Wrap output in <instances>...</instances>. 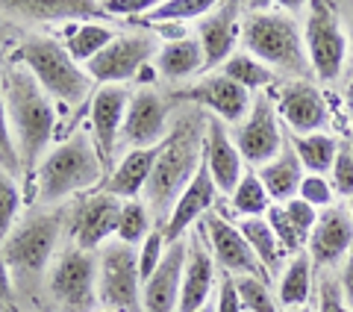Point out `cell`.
<instances>
[{
	"label": "cell",
	"mask_w": 353,
	"mask_h": 312,
	"mask_svg": "<svg viewBox=\"0 0 353 312\" xmlns=\"http://www.w3.org/2000/svg\"><path fill=\"white\" fill-rule=\"evenodd\" d=\"M206 115H183L168 133V139L159 144V156L153 162L145 195H141L153 227L165 230L176 200L201 171L206 150Z\"/></svg>",
	"instance_id": "1"
},
{
	"label": "cell",
	"mask_w": 353,
	"mask_h": 312,
	"mask_svg": "<svg viewBox=\"0 0 353 312\" xmlns=\"http://www.w3.org/2000/svg\"><path fill=\"white\" fill-rule=\"evenodd\" d=\"M0 92H3L9 127H12L21 165H24V174L32 177L39 162L50 150L53 130H57V104L39 86L36 77L18 62L6 65Z\"/></svg>",
	"instance_id": "2"
},
{
	"label": "cell",
	"mask_w": 353,
	"mask_h": 312,
	"mask_svg": "<svg viewBox=\"0 0 353 312\" xmlns=\"http://www.w3.org/2000/svg\"><path fill=\"white\" fill-rule=\"evenodd\" d=\"M241 44L271 71H285L303 80L312 74L306 59L303 27L280 6H256L241 18Z\"/></svg>",
	"instance_id": "3"
},
{
	"label": "cell",
	"mask_w": 353,
	"mask_h": 312,
	"mask_svg": "<svg viewBox=\"0 0 353 312\" xmlns=\"http://www.w3.org/2000/svg\"><path fill=\"white\" fill-rule=\"evenodd\" d=\"M103 168L106 165L94 148L92 133H74L57 148H50L32 174L39 204L50 206L88 188L97 192V186L103 183Z\"/></svg>",
	"instance_id": "4"
},
{
	"label": "cell",
	"mask_w": 353,
	"mask_h": 312,
	"mask_svg": "<svg viewBox=\"0 0 353 312\" xmlns=\"http://www.w3.org/2000/svg\"><path fill=\"white\" fill-rule=\"evenodd\" d=\"M9 62H18L36 77L39 86L53 97V104L80 106L92 92V77L85 74L83 65L71 59L65 44L48 36H32L15 50Z\"/></svg>",
	"instance_id": "5"
},
{
	"label": "cell",
	"mask_w": 353,
	"mask_h": 312,
	"mask_svg": "<svg viewBox=\"0 0 353 312\" xmlns=\"http://www.w3.org/2000/svg\"><path fill=\"white\" fill-rule=\"evenodd\" d=\"M62 227L65 215L59 209H41V213L21 221L9 233V239L0 244V256H3L9 274L27 283L50 271L53 260H57V242L62 236Z\"/></svg>",
	"instance_id": "6"
},
{
	"label": "cell",
	"mask_w": 353,
	"mask_h": 312,
	"mask_svg": "<svg viewBox=\"0 0 353 312\" xmlns=\"http://www.w3.org/2000/svg\"><path fill=\"white\" fill-rule=\"evenodd\" d=\"M309 68L321 83H336L347 65V32L336 3H309L303 21Z\"/></svg>",
	"instance_id": "7"
},
{
	"label": "cell",
	"mask_w": 353,
	"mask_h": 312,
	"mask_svg": "<svg viewBox=\"0 0 353 312\" xmlns=\"http://www.w3.org/2000/svg\"><path fill=\"white\" fill-rule=\"evenodd\" d=\"M97 300L109 312H145L136 248L118 239L101 248L97 253Z\"/></svg>",
	"instance_id": "8"
},
{
	"label": "cell",
	"mask_w": 353,
	"mask_h": 312,
	"mask_svg": "<svg viewBox=\"0 0 353 312\" xmlns=\"http://www.w3.org/2000/svg\"><path fill=\"white\" fill-rule=\"evenodd\" d=\"M48 292L59 312H92L97 300V253L68 248L48 271Z\"/></svg>",
	"instance_id": "9"
},
{
	"label": "cell",
	"mask_w": 353,
	"mask_h": 312,
	"mask_svg": "<svg viewBox=\"0 0 353 312\" xmlns=\"http://www.w3.org/2000/svg\"><path fill=\"white\" fill-rule=\"evenodd\" d=\"M157 53V36H150V32H118L112 44L85 65V74L92 77V83L101 86L132 83L141 77V71H148Z\"/></svg>",
	"instance_id": "10"
},
{
	"label": "cell",
	"mask_w": 353,
	"mask_h": 312,
	"mask_svg": "<svg viewBox=\"0 0 353 312\" xmlns=\"http://www.w3.org/2000/svg\"><path fill=\"white\" fill-rule=\"evenodd\" d=\"M230 136H233V144L239 148L241 159L253 165V168H262V165H268L271 159H277L283 153L285 142L280 130V115L268 92H259L253 97L248 118Z\"/></svg>",
	"instance_id": "11"
},
{
	"label": "cell",
	"mask_w": 353,
	"mask_h": 312,
	"mask_svg": "<svg viewBox=\"0 0 353 312\" xmlns=\"http://www.w3.org/2000/svg\"><path fill=\"white\" fill-rule=\"evenodd\" d=\"M168 100H165L153 86H141L132 92V100L127 106L124 130H121V142L127 150H141V148H159L168 139Z\"/></svg>",
	"instance_id": "12"
},
{
	"label": "cell",
	"mask_w": 353,
	"mask_h": 312,
	"mask_svg": "<svg viewBox=\"0 0 353 312\" xmlns=\"http://www.w3.org/2000/svg\"><path fill=\"white\" fill-rule=\"evenodd\" d=\"M121 206H124V200L106 195V192H94L92 197L80 200V204L71 209V215H68L74 248L88 251V253L103 248V244L109 242V236H115L118 233Z\"/></svg>",
	"instance_id": "13"
},
{
	"label": "cell",
	"mask_w": 353,
	"mask_h": 312,
	"mask_svg": "<svg viewBox=\"0 0 353 312\" xmlns=\"http://www.w3.org/2000/svg\"><path fill=\"white\" fill-rule=\"evenodd\" d=\"M277 115L294 130V136H309V133H324L330 124V106L324 92L309 80H289L277 92Z\"/></svg>",
	"instance_id": "14"
},
{
	"label": "cell",
	"mask_w": 353,
	"mask_h": 312,
	"mask_svg": "<svg viewBox=\"0 0 353 312\" xmlns=\"http://www.w3.org/2000/svg\"><path fill=\"white\" fill-rule=\"evenodd\" d=\"M176 100H192V104L209 109L218 121L236 124V127L248 118L250 106H253V97L248 88L233 83L227 74H206L203 80H197L194 86H189L185 92L176 95Z\"/></svg>",
	"instance_id": "15"
},
{
	"label": "cell",
	"mask_w": 353,
	"mask_h": 312,
	"mask_svg": "<svg viewBox=\"0 0 353 312\" xmlns=\"http://www.w3.org/2000/svg\"><path fill=\"white\" fill-rule=\"evenodd\" d=\"M203 224H206L209 248H212V256L221 269L230 271L233 277H259V280L268 277V271L262 269V262L256 260V253L250 251V244L245 242V236L239 233L236 224H230V221L218 213H209L203 218Z\"/></svg>",
	"instance_id": "16"
},
{
	"label": "cell",
	"mask_w": 353,
	"mask_h": 312,
	"mask_svg": "<svg viewBox=\"0 0 353 312\" xmlns=\"http://www.w3.org/2000/svg\"><path fill=\"white\" fill-rule=\"evenodd\" d=\"M130 88L127 86H101L92 97V139L94 148L101 153L103 165L109 168L115 159V148L121 142V130H124L127 106H130Z\"/></svg>",
	"instance_id": "17"
},
{
	"label": "cell",
	"mask_w": 353,
	"mask_h": 312,
	"mask_svg": "<svg viewBox=\"0 0 353 312\" xmlns=\"http://www.w3.org/2000/svg\"><path fill=\"white\" fill-rule=\"evenodd\" d=\"M306 251L318 269H333L345 262V256L353 251V218L347 206H330L318 213V224L306 242Z\"/></svg>",
	"instance_id": "18"
},
{
	"label": "cell",
	"mask_w": 353,
	"mask_h": 312,
	"mask_svg": "<svg viewBox=\"0 0 353 312\" xmlns=\"http://www.w3.org/2000/svg\"><path fill=\"white\" fill-rule=\"evenodd\" d=\"M241 6L218 3L206 18L197 21V41L203 48V71L218 68L236 53V41L241 39Z\"/></svg>",
	"instance_id": "19"
},
{
	"label": "cell",
	"mask_w": 353,
	"mask_h": 312,
	"mask_svg": "<svg viewBox=\"0 0 353 312\" xmlns=\"http://www.w3.org/2000/svg\"><path fill=\"white\" fill-rule=\"evenodd\" d=\"M206 168L212 174V183L221 197H230L236 192L239 180L245 177V159L233 144V136L224 130V121L209 118L206 121V150H203Z\"/></svg>",
	"instance_id": "20"
},
{
	"label": "cell",
	"mask_w": 353,
	"mask_h": 312,
	"mask_svg": "<svg viewBox=\"0 0 353 312\" xmlns=\"http://www.w3.org/2000/svg\"><path fill=\"white\" fill-rule=\"evenodd\" d=\"M215 286V256L206 251L201 239V230L192 239H185V269H183V286H180V304L176 312H197L209 304Z\"/></svg>",
	"instance_id": "21"
},
{
	"label": "cell",
	"mask_w": 353,
	"mask_h": 312,
	"mask_svg": "<svg viewBox=\"0 0 353 312\" xmlns=\"http://www.w3.org/2000/svg\"><path fill=\"white\" fill-rule=\"evenodd\" d=\"M185 269V239H176L165 248L159 269L141 286V306L145 312H174L180 304V286Z\"/></svg>",
	"instance_id": "22"
},
{
	"label": "cell",
	"mask_w": 353,
	"mask_h": 312,
	"mask_svg": "<svg viewBox=\"0 0 353 312\" xmlns=\"http://www.w3.org/2000/svg\"><path fill=\"white\" fill-rule=\"evenodd\" d=\"M215 195H218V188H215L212 174H209L206 159H203L201 171L194 174V180L189 183V188L180 195V200H176L174 213L168 218V224H165V239H168V244L176 242V239H183L185 230H189L197 218H206L209 213H212Z\"/></svg>",
	"instance_id": "23"
},
{
	"label": "cell",
	"mask_w": 353,
	"mask_h": 312,
	"mask_svg": "<svg viewBox=\"0 0 353 312\" xmlns=\"http://www.w3.org/2000/svg\"><path fill=\"white\" fill-rule=\"evenodd\" d=\"M159 156V148H141V150H127L121 162L112 168V174L97 186V192H106L121 200H139L145 195V186L150 180L153 162Z\"/></svg>",
	"instance_id": "24"
},
{
	"label": "cell",
	"mask_w": 353,
	"mask_h": 312,
	"mask_svg": "<svg viewBox=\"0 0 353 312\" xmlns=\"http://www.w3.org/2000/svg\"><path fill=\"white\" fill-rule=\"evenodd\" d=\"M203 48L201 41L185 36V39H176V41H165L157 59H153V74L162 77L168 83H180V80H189L197 71H203Z\"/></svg>",
	"instance_id": "25"
},
{
	"label": "cell",
	"mask_w": 353,
	"mask_h": 312,
	"mask_svg": "<svg viewBox=\"0 0 353 312\" xmlns=\"http://www.w3.org/2000/svg\"><path fill=\"white\" fill-rule=\"evenodd\" d=\"M256 177L262 180L265 192H268V197L274 200V204H289V200L297 197V192H301V183H303L306 171H303L301 159H297L294 148L285 144L277 159H271L268 165L256 168Z\"/></svg>",
	"instance_id": "26"
},
{
	"label": "cell",
	"mask_w": 353,
	"mask_h": 312,
	"mask_svg": "<svg viewBox=\"0 0 353 312\" xmlns=\"http://www.w3.org/2000/svg\"><path fill=\"white\" fill-rule=\"evenodd\" d=\"M292 148L301 159L303 171L306 174H318V177H327L333 171V162L341 150V144L336 136L330 133H309V136H292Z\"/></svg>",
	"instance_id": "27"
},
{
	"label": "cell",
	"mask_w": 353,
	"mask_h": 312,
	"mask_svg": "<svg viewBox=\"0 0 353 312\" xmlns=\"http://www.w3.org/2000/svg\"><path fill=\"white\" fill-rule=\"evenodd\" d=\"M309 292H312V260H309V253H297L280 274L277 304L285 309H301L306 306Z\"/></svg>",
	"instance_id": "28"
},
{
	"label": "cell",
	"mask_w": 353,
	"mask_h": 312,
	"mask_svg": "<svg viewBox=\"0 0 353 312\" xmlns=\"http://www.w3.org/2000/svg\"><path fill=\"white\" fill-rule=\"evenodd\" d=\"M118 36L115 30H109L106 24H97V21H83V24H77L68 39H65V50L71 53V59L77 65H85L92 62L97 53H103L109 44H112V39Z\"/></svg>",
	"instance_id": "29"
},
{
	"label": "cell",
	"mask_w": 353,
	"mask_h": 312,
	"mask_svg": "<svg viewBox=\"0 0 353 312\" xmlns=\"http://www.w3.org/2000/svg\"><path fill=\"white\" fill-rule=\"evenodd\" d=\"M236 227H239L241 236H245V242L250 244V251L256 253L262 269L265 271H277L280 260H283V248H280V242H277V236H274L268 221L265 218H241Z\"/></svg>",
	"instance_id": "30"
},
{
	"label": "cell",
	"mask_w": 353,
	"mask_h": 312,
	"mask_svg": "<svg viewBox=\"0 0 353 312\" xmlns=\"http://www.w3.org/2000/svg\"><path fill=\"white\" fill-rule=\"evenodd\" d=\"M221 74H227L233 83H239L248 92H262L274 83V74L268 65H262L256 57H250L248 50H236L224 65H221Z\"/></svg>",
	"instance_id": "31"
},
{
	"label": "cell",
	"mask_w": 353,
	"mask_h": 312,
	"mask_svg": "<svg viewBox=\"0 0 353 312\" xmlns=\"http://www.w3.org/2000/svg\"><path fill=\"white\" fill-rule=\"evenodd\" d=\"M215 0H162L145 15L153 27L159 24H185V21H201L212 12Z\"/></svg>",
	"instance_id": "32"
},
{
	"label": "cell",
	"mask_w": 353,
	"mask_h": 312,
	"mask_svg": "<svg viewBox=\"0 0 353 312\" xmlns=\"http://www.w3.org/2000/svg\"><path fill=\"white\" fill-rule=\"evenodd\" d=\"M153 230L157 227H153V218L148 213L145 200H124L121 218H118V233H115L118 242L130 244V248H141Z\"/></svg>",
	"instance_id": "33"
},
{
	"label": "cell",
	"mask_w": 353,
	"mask_h": 312,
	"mask_svg": "<svg viewBox=\"0 0 353 312\" xmlns=\"http://www.w3.org/2000/svg\"><path fill=\"white\" fill-rule=\"evenodd\" d=\"M230 204H233V209L241 218H265V213H268V206H271V197L265 192L256 171H245V177H241L236 186V192L230 195Z\"/></svg>",
	"instance_id": "34"
},
{
	"label": "cell",
	"mask_w": 353,
	"mask_h": 312,
	"mask_svg": "<svg viewBox=\"0 0 353 312\" xmlns=\"http://www.w3.org/2000/svg\"><path fill=\"white\" fill-rule=\"evenodd\" d=\"M18 213H21V186L12 174L0 171V244L18 227L15 224Z\"/></svg>",
	"instance_id": "35"
},
{
	"label": "cell",
	"mask_w": 353,
	"mask_h": 312,
	"mask_svg": "<svg viewBox=\"0 0 353 312\" xmlns=\"http://www.w3.org/2000/svg\"><path fill=\"white\" fill-rule=\"evenodd\" d=\"M233 280L241 306L248 312H277V300H274L265 280H259V277H233Z\"/></svg>",
	"instance_id": "36"
},
{
	"label": "cell",
	"mask_w": 353,
	"mask_h": 312,
	"mask_svg": "<svg viewBox=\"0 0 353 312\" xmlns=\"http://www.w3.org/2000/svg\"><path fill=\"white\" fill-rule=\"evenodd\" d=\"M265 221L271 224V230H274V236H277L283 253H292V256L303 253L306 242L297 236V230L292 227V221H289V215H285L283 204H271V206H268V213H265Z\"/></svg>",
	"instance_id": "37"
},
{
	"label": "cell",
	"mask_w": 353,
	"mask_h": 312,
	"mask_svg": "<svg viewBox=\"0 0 353 312\" xmlns=\"http://www.w3.org/2000/svg\"><path fill=\"white\" fill-rule=\"evenodd\" d=\"M0 171L12 174L15 180L24 174V165H21V156L15 148V136L12 127H9V115H6V104H3V92H0Z\"/></svg>",
	"instance_id": "38"
},
{
	"label": "cell",
	"mask_w": 353,
	"mask_h": 312,
	"mask_svg": "<svg viewBox=\"0 0 353 312\" xmlns=\"http://www.w3.org/2000/svg\"><path fill=\"white\" fill-rule=\"evenodd\" d=\"M165 248H168V239H165V230H153L150 236L145 239V244L139 248V277H141V286H145L153 271L159 269L162 256H165Z\"/></svg>",
	"instance_id": "39"
},
{
	"label": "cell",
	"mask_w": 353,
	"mask_h": 312,
	"mask_svg": "<svg viewBox=\"0 0 353 312\" xmlns=\"http://www.w3.org/2000/svg\"><path fill=\"white\" fill-rule=\"evenodd\" d=\"M297 197L306 200L309 206H315L318 213H324V209L333 206V186H330L327 177H318V174H306L303 183H301V192H297Z\"/></svg>",
	"instance_id": "40"
},
{
	"label": "cell",
	"mask_w": 353,
	"mask_h": 312,
	"mask_svg": "<svg viewBox=\"0 0 353 312\" xmlns=\"http://www.w3.org/2000/svg\"><path fill=\"white\" fill-rule=\"evenodd\" d=\"M330 186L339 197L353 200V156L347 150V144H341V150L333 162V171H330Z\"/></svg>",
	"instance_id": "41"
},
{
	"label": "cell",
	"mask_w": 353,
	"mask_h": 312,
	"mask_svg": "<svg viewBox=\"0 0 353 312\" xmlns=\"http://www.w3.org/2000/svg\"><path fill=\"white\" fill-rule=\"evenodd\" d=\"M283 209H285V215H289L292 227L297 230V236H301L303 242H309V236H312V230L318 224V209L309 206L301 197H292L289 204H283Z\"/></svg>",
	"instance_id": "42"
},
{
	"label": "cell",
	"mask_w": 353,
	"mask_h": 312,
	"mask_svg": "<svg viewBox=\"0 0 353 312\" xmlns=\"http://www.w3.org/2000/svg\"><path fill=\"white\" fill-rule=\"evenodd\" d=\"M318 312H353L341 295L339 280H321L318 286Z\"/></svg>",
	"instance_id": "43"
},
{
	"label": "cell",
	"mask_w": 353,
	"mask_h": 312,
	"mask_svg": "<svg viewBox=\"0 0 353 312\" xmlns=\"http://www.w3.org/2000/svg\"><path fill=\"white\" fill-rule=\"evenodd\" d=\"M157 0H106L101 3V12H112L118 18H145Z\"/></svg>",
	"instance_id": "44"
},
{
	"label": "cell",
	"mask_w": 353,
	"mask_h": 312,
	"mask_svg": "<svg viewBox=\"0 0 353 312\" xmlns=\"http://www.w3.org/2000/svg\"><path fill=\"white\" fill-rule=\"evenodd\" d=\"M241 309H245V306H241V300H239L236 280H233V274H227L224 280H221V286H218L215 312H241Z\"/></svg>",
	"instance_id": "45"
},
{
	"label": "cell",
	"mask_w": 353,
	"mask_h": 312,
	"mask_svg": "<svg viewBox=\"0 0 353 312\" xmlns=\"http://www.w3.org/2000/svg\"><path fill=\"white\" fill-rule=\"evenodd\" d=\"M339 286H341V295H345L347 306L353 309V251L345 256L341 262V274H339Z\"/></svg>",
	"instance_id": "46"
},
{
	"label": "cell",
	"mask_w": 353,
	"mask_h": 312,
	"mask_svg": "<svg viewBox=\"0 0 353 312\" xmlns=\"http://www.w3.org/2000/svg\"><path fill=\"white\" fill-rule=\"evenodd\" d=\"M9 304H12V274L0 256V309H9Z\"/></svg>",
	"instance_id": "47"
},
{
	"label": "cell",
	"mask_w": 353,
	"mask_h": 312,
	"mask_svg": "<svg viewBox=\"0 0 353 312\" xmlns=\"http://www.w3.org/2000/svg\"><path fill=\"white\" fill-rule=\"evenodd\" d=\"M339 12H341V24H345V32H347V59L353 62V3L339 6Z\"/></svg>",
	"instance_id": "48"
},
{
	"label": "cell",
	"mask_w": 353,
	"mask_h": 312,
	"mask_svg": "<svg viewBox=\"0 0 353 312\" xmlns=\"http://www.w3.org/2000/svg\"><path fill=\"white\" fill-rule=\"evenodd\" d=\"M345 113H347L350 124H353V80H350L347 88H345Z\"/></svg>",
	"instance_id": "49"
},
{
	"label": "cell",
	"mask_w": 353,
	"mask_h": 312,
	"mask_svg": "<svg viewBox=\"0 0 353 312\" xmlns=\"http://www.w3.org/2000/svg\"><path fill=\"white\" fill-rule=\"evenodd\" d=\"M197 312H215V304H212V300H209V304H206L203 309H197Z\"/></svg>",
	"instance_id": "50"
},
{
	"label": "cell",
	"mask_w": 353,
	"mask_h": 312,
	"mask_svg": "<svg viewBox=\"0 0 353 312\" xmlns=\"http://www.w3.org/2000/svg\"><path fill=\"white\" fill-rule=\"evenodd\" d=\"M347 150H350V156H353V136L347 139Z\"/></svg>",
	"instance_id": "51"
},
{
	"label": "cell",
	"mask_w": 353,
	"mask_h": 312,
	"mask_svg": "<svg viewBox=\"0 0 353 312\" xmlns=\"http://www.w3.org/2000/svg\"><path fill=\"white\" fill-rule=\"evenodd\" d=\"M347 213H350V218H353V200H347Z\"/></svg>",
	"instance_id": "52"
},
{
	"label": "cell",
	"mask_w": 353,
	"mask_h": 312,
	"mask_svg": "<svg viewBox=\"0 0 353 312\" xmlns=\"http://www.w3.org/2000/svg\"><path fill=\"white\" fill-rule=\"evenodd\" d=\"M285 312H309L306 306H301V309H285Z\"/></svg>",
	"instance_id": "53"
},
{
	"label": "cell",
	"mask_w": 353,
	"mask_h": 312,
	"mask_svg": "<svg viewBox=\"0 0 353 312\" xmlns=\"http://www.w3.org/2000/svg\"><path fill=\"white\" fill-rule=\"evenodd\" d=\"M103 312H109V309H103Z\"/></svg>",
	"instance_id": "54"
}]
</instances>
